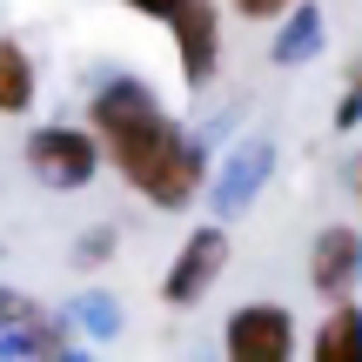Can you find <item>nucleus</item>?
Masks as SVG:
<instances>
[{"label":"nucleus","mask_w":362,"mask_h":362,"mask_svg":"<svg viewBox=\"0 0 362 362\" xmlns=\"http://www.w3.org/2000/svg\"><path fill=\"white\" fill-rule=\"evenodd\" d=\"M315 362H362V309L349 296H336V309L315 329Z\"/></svg>","instance_id":"7"},{"label":"nucleus","mask_w":362,"mask_h":362,"mask_svg":"<svg viewBox=\"0 0 362 362\" xmlns=\"http://www.w3.org/2000/svg\"><path fill=\"white\" fill-rule=\"evenodd\" d=\"M88 121H94V134H101L107 161H115L155 208H188L194 202L208 161H202V148L161 115V101L141 81H107V88L94 94Z\"/></svg>","instance_id":"1"},{"label":"nucleus","mask_w":362,"mask_h":362,"mask_svg":"<svg viewBox=\"0 0 362 362\" xmlns=\"http://www.w3.org/2000/svg\"><path fill=\"white\" fill-rule=\"evenodd\" d=\"M342 128H349V121H362V67H356V74H349V101H342Z\"/></svg>","instance_id":"12"},{"label":"nucleus","mask_w":362,"mask_h":362,"mask_svg":"<svg viewBox=\"0 0 362 362\" xmlns=\"http://www.w3.org/2000/svg\"><path fill=\"white\" fill-rule=\"evenodd\" d=\"M228 269V235L221 228H194L188 235V248L175 255V269H168V282H161V302L168 309H188V302H202L208 296V282Z\"/></svg>","instance_id":"4"},{"label":"nucleus","mask_w":362,"mask_h":362,"mask_svg":"<svg viewBox=\"0 0 362 362\" xmlns=\"http://www.w3.org/2000/svg\"><path fill=\"white\" fill-rule=\"evenodd\" d=\"M356 194H362V181H356Z\"/></svg>","instance_id":"13"},{"label":"nucleus","mask_w":362,"mask_h":362,"mask_svg":"<svg viewBox=\"0 0 362 362\" xmlns=\"http://www.w3.org/2000/svg\"><path fill=\"white\" fill-rule=\"evenodd\" d=\"M101 134H94V121L88 128H40L34 141H27V168H34L40 181H54V188H81L94 168H101Z\"/></svg>","instance_id":"2"},{"label":"nucleus","mask_w":362,"mask_h":362,"mask_svg":"<svg viewBox=\"0 0 362 362\" xmlns=\"http://www.w3.org/2000/svg\"><path fill=\"white\" fill-rule=\"evenodd\" d=\"M175 47H181V74L202 88L215 74V54H221V7L215 0H188V13L175 21Z\"/></svg>","instance_id":"5"},{"label":"nucleus","mask_w":362,"mask_h":362,"mask_svg":"<svg viewBox=\"0 0 362 362\" xmlns=\"http://www.w3.org/2000/svg\"><path fill=\"white\" fill-rule=\"evenodd\" d=\"M128 7H134V13H148V21H168V27H175L181 13H188V0H128Z\"/></svg>","instance_id":"10"},{"label":"nucleus","mask_w":362,"mask_h":362,"mask_svg":"<svg viewBox=\"0 0 362 362\" xmlns=\"http://www.w3.org/2000/svg\"><path fill=\"white\" fill-rule=\"evenodd\" d=\"M34 107V61L21 40H0V115H27Z\"/></svg>","instance_id":"8"},{"label":"nucleus","mask_w":362,"mask_h":362,"mask_svg":"<svg viewBox=\"0 0 362 362\" xmlns=\"http://www.w3.org/2000/svg\"><path fill=\"white\" fill-rule=\"evenodd\" d=\"M356 275H362V235L356 228H322L315 235V255H309V282L336 302V296H349Z\"/></svg>","instance_id":"6"},{"label":"nucleus","mask_w":362,"mask_h":362,"mask_svg":"<svg viewBox=\"0 0 362 362\" xmlns=\"http://www.w3.org/2000/svg\"><path fill=\"white\" fill-rule=\"evenodd\" d=\"M309 47H315V13H296V40H288V47H275V54H288V61H302Z\"/></svg>","instance_id":"11"},{"label":"nucleus","mask_w":362,"mask_h":362,"mask_svg":"<svg viewBox=\"0 0 362 362\" xmlns=\"http://www.w3.org/2000/svg\"><path fill=\"white\" fill-rule=\"evenodd\" d=\"M235 13H242V21H282L288 7H296V0H228Z\"/></svg>","instance_id":"9"},{"label":"nucleus","mask_w":362,"mask_h":362,"mask_svg":"<svg viewBox=\"0 0 362 362\" xmlns=\"http://www.w3.org/2000/svg\"><path fill=\"white\" fill-rule=\"evenodd\" d=\"M296 349V315L282 302H248L228 315V356L235 362H288Z\"/></svg>","instance_id":"3"}]
</instances>
